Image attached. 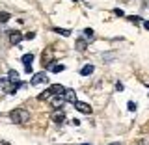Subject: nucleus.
<instances>
[{
	"instance_id": "6e6552de",
	"label": "nucleus",
	"mask_w": 149,
	"mask_h": 145,
	"mask_svg": "<svg viewBox=\"0 0 149 145\" xmlns=\"http://www.w3.org/2000/svg\"><path fill=\"white\" fill-rule=\"evenodd\" d=\"M93 71H95V67L88 63V65H84V67L80 69V74H82V76H90V74H91Z\"/></svg>"
},
{
	"instance_id": "f3484780",
	"label": "nucleus",
	"mask_w": 149,
	"mask_h": 145,
	"mask_svg": "<svg viewBox=\"0 0 149 145\" xmlns=\"http://www.w3.org/2000/svg\"><path fill=\"white\" fill-rule=\"evenodd\" d=\"M9 17H11V15H9V13L2 11V13H0V22H8V21H9Z\"/></svg>"
},
{
	"instance_id": "a211bd4d",
	"label": "nucleus",
	"mask_w": 149,
	"mask_h": 145,
	"mask_svg": "<svg viewBox=\"0 0 149 145\" xmlns=\"http://www.w3.org/2000/svg\"><path fill=\"white\" fill-rule=\"evenodd\" d=\"M136 106H138V104H136V102H134V101H129V104H127V108H129L130 112H134V110H136Z\"/></svg>"
},
{
	"instance_id": "f257e3e1",
	"label": "nucleus",
	"mask_w": 149,
	"mask_h": 145,
	"mask_svg": "<svg viewBox=\"0 0 149 145\" xmlns=\"http://www.w3.org/2000/svg\"><path fill=\"white\" fill-rule=\"evenodd\" d=\"M9 117H11L13 123H26V121L30 119V114L22 108H15V110L9 112Z\"/></svg>"
},
{
	"instance_id": "5701e85b",
	"label": "nucleus",
	"mask_w": 149,
	"mask_h": 145,
	"mask_svg": "<svg viewBox=\"0 0 149 145\" xmlns=\"http://www.w3.org/2000/svg\"><path fill=\"white\" fill-rule=\"evenodd\" d=\"M114 13H116L118 17H123V11H121V9H114Z\"/></svg>"
},
{
	"instance_id": "1a4fd4ad",
	"label": "nucleus",
	"mask_w": 149,
	"mask_h": 145,
	"mask_svg": "<svg viewBox=\"0 0 149 145\" xmlns=\"http://www.w3.org/2000/svg\"><path fill=\"white\" fill-rule=\"evenodd\" d=\"M63 97H65V101H71V102L77 101V95H74V91H73V89H65Z\"/></svg>"
},
{
	"instance_id": "a878e982",
	"label": "nucleus",
	"mask_w": 149,
	"mask_h": 145,
	"mask_svg": "<svg viewBox=\"0 0 149 145\" xmlns=\"http://www.w3.org/2000/svg\"><path fill=\"white\" fill-rule=\"evenodd\" d=\"M82 145H91V143H82Z\"/></svg>"
},
{
	"instance_id": "f8f14e48",
	"label": "nucleus",
	"mask_w": 149,
	"mask_h": 145,
	"mask_svg": "<svg viewBox=\"0 0 149 145\" xmlns=\"http://www.w3.org/2000/svg\"><path fill=\"white\" fill-rule=\"evenodd\" d=\"M8 78H9V80H13V82H19V73H17V71H13V69H9Z\"/></svg>"
},
{
	"instance_id": "2eb2a0df",
	"label": "nucleus",
	"mask_w": 149,
	"mask_h": 145,
	"mask_svg": "<svg viewBox=\"0 0 149 145\" xmlns=\"http://www.w3.org/2000/svg\"><path fill=\"white\" fill-rule=\"evenodd\" d=\"M77 49L80 50V52H84V50H86V41H84V39H78L77 41Z\"/></svg>"
},
{
	"instance_id": "6ab92c4d",
	"label": "nucleus",
	"mask_w": 149,
	"mask_h": 145,
	"mask_svg": "<svg viewBox=\"0 0 149 145\" xmlns=\"http://www.w3.org/2000/svg\"><path fill=\"white\" fill-rule=\"evenodd\" d=\"M138 145H149V136H143V138L138 142Z\"/></svg>"
},
{
	"instance_id": "ddd939ff",
	"label": "nucleus",
	"mask_w": 149,
	"mask_h": 145,
	"mask_svg": "<svg viewBox=\"0 0 149 145\" xmlns=\"http://www.w3.org/2000/svg\"><path fill=\"white\" fill-rule=\"evenodd\" d=\"M54 32H56V34H62L63 37H69V35H71V30H65V28H54Z\"/></svg>"
},
{
	"instance_id": "9b49d317",
	"label": "nucleus",
	"mask_w": 149,
	"mask_h": 145,
	"mask_svg": "<svg viewBox=\"0 0 149 145\" xmlns=\"http://www.w3.org/2000/svg\"><path fill=\"white\" fill-rule=\"evenodd\" d=\"M65 69V65H62V63H54V65H50V71L52 73H62Z\"/></svg>"
},
{
	"instance_id": "393cba45",
	"label": "nucleus",
	"mask_w": 149,
	"mask_h": 145,
	"mask_svg": "<svg viewBox=\"0 0 149 145\" xmlns=\"http://www.w3.org/2000/svg\"><path fill=\"white\" fill-rule=\"evenodd\" d=\"M110 145H119V142H116V143H110Z\"/></svg>"
},
{
	"instance_id": "20e7f679",
	"label": "nucleus",
	"mask_w": 149,
	"mask_h": 145,
	"mask_svg": "<svg viewBox=\"0 0 149 145\" xmlns=\"http://www.w3.org/2000/svg\"><path fill=\"white\" fill-rule=\"evenodd\" d=\"M50 119H52L54 121V123H63V121H65V114H63V110H58V108H56L54 112H52V115H50Z\"/></svg>"
},
{
	"instance_id": "423d86ee",
	"label": "nucleus",
	"mask_w": 149,
	"mask_h": 145,
	"mask_svg": "<svg viewBox=\"0 0 149 145\" xmlns=\"http://www.w3.org/2000/svg\"><path fill=\"white\" fill-rule=\"evenodd\" d=\"M49 89H50V93H52V95H63V93H65V87L60 86V84H52Z\"/></svg>"
},
{
	"instance_id": "aec40b11",
	"label": "nucleus",
	"mask_w": 149,
	"mask_h": 145,
	"mask_svg": "<svg viewBox=\"0 0 149 145\" xmlns=\"http://www.w3.org/2000/svg\"><path fill=\"white\" fill-rule=\"evenodd\" d=\"M129 21H130V22H134V24H138V22H142V19H140V17H134V15H132V17H129Z\"/></svg>"
},
{
	"instance_id": "9d476101",
	"label": "nucleus",
	"mask_w": 149,
	"mask_h": 145,
	"mask_svg": "<svg viewBox=\"0 0 149 145\" xmlns=\"http://www.w3.org/2000/svg\"><path fill=\"white\" fill-rule=\"evenodd\" d=\"M22 63H24V67H28V65H32V62H34V54H24L21 60Z\"/></svg>"
},
{
	"instance_id": "7ed1b4c3",
	"label": "nucleus",
	"mask_w": 149,
	"mask_h": 145,
	"mask_svg": "<svg viewBox=\"0 0 149 145\" xmlns=\"http://www.w3.org/2000/svg\"><path fill=\"white\" fill-rule=\"evenodd\" d=\"M73 106H74V108H77L78 112H82V114H88V115L91 114V106L88 104V102H82V101H74V102H73Z\"/></svg>"
},
{
	"instance_id": "4468645a",
	"label": "nucleus",
	"mask_w": 149,
	"mask_h": 145,
	"mask_svg": "<svg viewBox=\"0 0 149 145\" xmlns=\"http://www.w3.org/2000/svg\"><path fill=\"white\" fill-rule=\"evenodd\" d=\"M50 97H52V93H50V89H47L45 93H41L37 99H39V101H47V99H50Z\"/></svg>"
},
{
	"instance_id": "bb28decb",
	"label": "nucleus",
	"mask_w": 149,
	"mask_h": 145,
	"mask_svg": "<svg viewBox=\"0 0 149 145\" xmlns=\"http://www.w3.org/2000/svg\"><path fill=\"white\" fill-rule=\"evenodd\" d=\"M71 2H78V0H71Z\"/></svg>"
},
{
	"instance_id": "412c9836",
	"label": "nucleus",
	"mask_w": 149,
	"mask_h": 145,
	"mask_svg": "<svg viewBox=\"0 0 149 145\" xmlns=\"http://www.w3.org/2000/svg\"><path fill=\"white\" fill-rule=\"evenodd\" d=\"M24 37H26L28 41H30V39H34V37H36V34H34V32H28V34H26Z\"/></svg>"
},
{
	"instance_id": "f03ea898",
	"label": "nucleus",
	"mask_w": 149,
	"mask_h": 145,
	"mask_svg": "<svg viewBox=\"0 0 149 145\" xmlns=\"http://www.w3.org/2000/svg\"><path fill=\"white\" fill-rule=\"evenodd\" d=\"M41 60H43V67H49L50 69V65H54L52 62H54V50L52 49H47V50H43V56H41Z\"/></svg>"
},
{
	"instance_id": "0eeeda50",
	"label": "nucleus",
	"mask_w": 149,
	"mask_h": 145,
	"mask_svg": "<svg viewBox=\"0 0 149 145\" xmlns=\"http://www.w3.org/2000/svg\"><path fill=\"white\" fill-rule=\"evenodd\" d=\"M21 39H22V35L19 34V32H11V34H9V43L11 45H19Z\"/></svg>"
},
{
	"instance_id": "dca6fc26",
	"label": "nucleus",
	"mask_w": 149,
	"mask_h": 145,
	"mask_svg": "<svg viewBox=\"0 0 149 145\" xmlns=\"http://www.w3.org/2000/svg\"><path fill=\"white\" fill-rule=\"evenodd\" d=\"M84 35H86L88 39H93V35H95V32H93V28H86V30H84Z\"/></svg>"
},
{
	"instance_id": "4be33fe9",
	"label": "nucleus",
	"mask_w": 149,
	"mask_h": 145,
	"mask_svg": "<svg viewBox=\"0 0 149 145\" xmlns=\"http://www.w3.org/2000/svg\"><path fill=\"white\" fill-rule=\"evenodd\" d=\"M116 89H118V91H123V84L118 82V84H116Z\"/></svg>"
},
{
	"instance_id": "39448f33",
	"label": "nucleus",
	"mask_w": 149,
	"mask_h": 145,
	"mask_svg": "<svg viewBox=\"0 0 149 145\" xmlns=\"http://www.w3.org/2000/svg\"><path fill=\"white\" fill-rule=\"evenodd\" d=\"M45 80H47V74L45 73H36L34 76H32L30 82H32V86H39V84H43Z\"/></svg>"
},
{
	"instance_id": "b1692460",
	"label": "nucleus",
	"mask_w": 149,
	"mask_h": 145,
	"mask_svg": "<svg viewBox=\"0 0 149 145\" xmlns=\"http://www.w3.org/2000/svg\"><path fill=\"white\" fill-rule=\"evenodd\" d=\"M143 28H146V30H149V21H143Z\"/></svg>"
}]
</instances>
